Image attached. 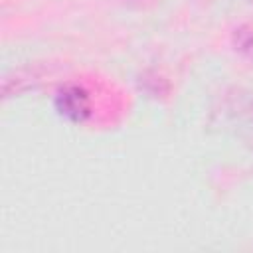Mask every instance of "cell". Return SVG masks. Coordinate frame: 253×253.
<instances>
[{"label":"cell","instance_id":"3957f363","mask_svg":"<svg viewBox=\"0 0 253 253\" xmlns=\"http://www.w3.org/2000/svg\"><path fill=\"white\" fill-rule=\"evenodd\" d=\"M138 89L144 91L148 97L152 99H164L170 93V83L164 75H160L158 71L146 69L140 73L138 77Z\"/></svg>","mask_w":253,"mask_h":253},{"label":"cell","instance_id":"277c9868","mask_svg":"<svg viewBox=\"0 0 253 253\" xmlns=\"http://www.w3.org/2000/svg\"><path fill=\"white\" fill-rule=\"evenodd\" d=\"M231 43L235 51L247 59H253V28L247 24H241L231 34Z\"/></svg>","mask_w":253,"mask_h":253},{"label":"cell","instance_id":"6da1fadb","mask_svg":"<svg viewBox=\"0 0 253 253\" xmlns=\"http://www.w3.org/2000/svg\"><path fill=\"white\" fill-rule=\"evenodd\" d=\"M53 107L65 121L75 125L85 123L93 113L91 95L79 83H63L53 97Z\"/></svg>","mask_w":253,"mask_h":253},{"label":"cell","instance_id":"5b68a950","mask_svg":"<svg viewBox=\"0 0 253 253\" xmlns=\"http://www.w3.org/2000/svg\"><path fill=\"white\" fill-rule=\"evenodd\" d=\"M125 6H128V8H136V10H146V8H150V6H154L158 0H121Z\"/></svg>","mask_w":253,"mask_h":253},{"label":"cell","instance_id":"7a4b0ae2","mask_svg":"<svg viewBox=\"0 0 253 253\" xmlns=\"http://www.w3.org/2000/svg\"><path fill=\"white\" fill-rule=\"evenodd\" d=\"M43 81V69L40 65H22L12 69L4 81H2V95L4 99L24 95L28 91H34Z\"/></svg>","mask_w":253,"mask_h":253}]
</instances>
